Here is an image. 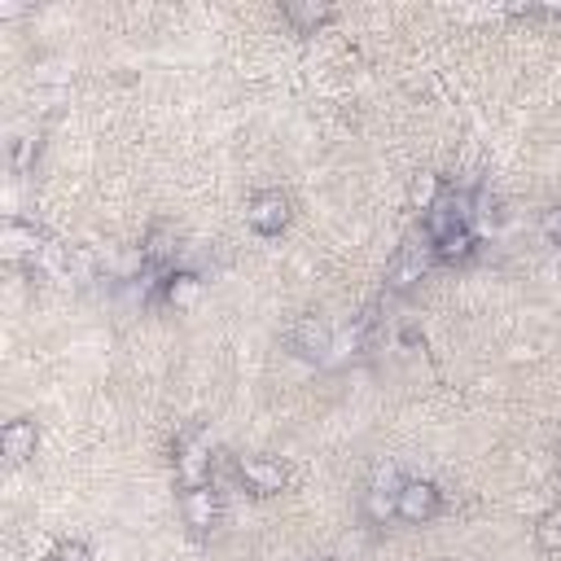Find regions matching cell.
<instances>
[{
	"mask_svg": "<svg viewBox=\"0 0 561 561\" xmlns=\"http://www.w3.org/2000/svg\"><path fill=\"white\" fill-rule=\"evenodd\" d=\"M443 513V491L434 486V482H425V478H412V482H403L399 486V517L403 522H434Z\"/></svg>",
	"mask_w": 561,
	"mask_h": 561,
	"instance_id": "cell-3",
	"label": "cell"
},
{
	"mask_svg": "<svg viewBox=\"0 0 561 561\" xmlns=\"http://www.w3.org/2000/svg\"><path fill=\"white\" fill-rule=\"evenodd\" d=\"M535 543H539L543 552H561V508H548V513L539 517V526H535Z\"/></svg>",
	"mask_w": 561,
	"mask_h": 561,
	"instance_id": "cell-12",
	"label": "cell"
},
{
	"mask_svg": "<svg viewBox=\"0 0 561 561\" xmlns=\"http://www.w3.org/2000/svg\"><path fill=\"white\" fill-rule=\"evenodd\" d=\"M237 473H241L245 491H254V495H276L289 482V469L276 456H241L237 460Z\"/></svg>",
	"mask_w": 561,
	"mask_h": 561,
	"instance_id": "cell-2",
	"label": "cell"
},
{
	"mask_svg": "<svg viewBox=\"0 0 561 561\" xmlns=\"http://www.w3.org/2000/svg\"><path fill=\"white\" fill-rule=\"evenodd\" d=\"M39 145L31 140V136H22V140H13V171H26L31 167V153H35Z\"/></svg>",
	"mask_w": 561,
	"mask_h": 561,
	"instance_id": "cell-13",
	"label": "cell"
},
{
	"mask_svg": "<svg viewBox=\"0 0 561 561\" xmlns=\"http://www.w3.org/2000/svg\"><path fill=\"white\" fill-rule=\"evenodd\" d=\"M175 482H180V491L210 482V443L202 430H184L175 438Z\"/></svg>",
	"mask_w": 561,
	"mask_h": 561,
	"instance_id": "cell-1",
	"label": "cell"
},
{
	"mask_svg": "<svg viewBox=\"0 0 561 561\" xmlns=\"http://www.w3.org/2000/svg\"><path fill=\"white\" fill-rule=\"evenodd\" d=\"M289 342H294V351H298V355H316V359H320V355L333 346V329H329V320H324V316H302V320L294 324Z\"/></svg>",
	"mask_w": 561,
	"mask_h": 561,
	"instance_id": "cell-8",
	"label": "cell"
},
{
	"mask_svg": "<svg viewBox=\"0 0 561 561\" xmlns=\"http://www.w3.org/2000/svg\"><path fill=\"white\" fill-rule=\"evenodd\" d=\"M280 18L294 22V26L307 35V31H316V26L329 18V4H280Z\"/></svg>",
	"mask_w": 561,
	"mask_h": 561,
	"instance_id": "cell-11",
	"label": "cell"
},
{
	"mask_svg": "<svg viewBox=\"0 0 561 561\" xmlns=\"http://www.w3.org/2000/svg\"><path fill=\"white\" fill-rule=\"evenodd\" d=\"M548 232L561 241V210H552V215H548Z\"/></svg>",
	"mask_w": 561,
	"mask_h": 561,
	"instance_id": "cell-14",
	"label": "cell"
},
{
	"mask_svg": "<svg viewBox=\"0 0 561 561\" xmlns=\"http://www.w3.org/2000/svg\"><path fill=\"white\" fill-rule=\"evenodd\" d=\"M430 259H434V250H430V241L425 245H408L399 259H394V267H390V289H408L412 280H421V272L430 267Z\"/></svg>",
	"mask_w": 561,
	"mask_h": 561,
	"instance_id": "cell-9",
	"label": "cell"
},
{
	"mask_svg": "<svg viewBox=\"0 0 561 561\" xmlns=\"http://www.w3.org/2000/svg\"><path fill=\"white\" fill-rule=\"evenodd\" d=\"M35 447H39V425H35L31 416L4 421V430H0V451H4V460H9L13 469L26 465V460L35 456Z\"/></svg>",
	"mask_w": 561,
	"mask_h": 561,
	"instance_id": "cell-5",
	"label": "cell"
},
{
	"mask_svg": "<svg viewBox=\"0 0 561 561\" xmlns=\"http://www.w3.org/2000/svg\"><path fill=\"white\" fill-rule=\"evenodd\" d=\"M180 513H184V522H188L197 535H206V530L219 522V495H215V486H210V482L184 486V491H180Z\"/></svg>",
	"mask_w": 561,
	"mask_h": 561,
	"instance_id": "cell-6",
	"label": "cell"
},
{
	"mask_svg": "<svg viewBox=\"0 0 561 561\" xmlns=\"http://www.w3.org/2000/svg\"><path fill=\"white\" fill-rule=\"evenodd\" d=\"M245 219H250V228H254L259 237H276V232H285V224H289V197H285L280 188H263V193L250 202Z\"/></svg>",
	"mask_w": 561,
	"mask_h": 561,
	"instance_id": "cell-4",
	"label": "cell"
},
{
	"mask_svg": "<svg viewBox=\"0 0 561 561\" xmlns=\"http://www.w3.org/2000/svg\"><path fill=\"white\" fill-rule=\"evenodd\" d=\"M193 294H197V276L193 272H167V276H158V298H167V302H193Z\"/></svg>",
	"mask_w": 561,
	"mask_h": 561,
	"instance_id": "cell-10",
	"label": "cell"
},
{
	"mask_svg": "<svg viewBox=\"0 0 561 561\" xmlns=\"http://www.w3.org/2000/svg\"><path fill=\"white\" fill-rule=\"evenodd\" d=\"M0 245H4V259H9V263H35V254L44 250V232H39L35 224L9 219L4 232H0Z\"/></svg>",
	"mask_w": 561,
	"mask_h": 561,
	"instance_id": "cell-7",
	"label": "cell"
}]
</instances>
